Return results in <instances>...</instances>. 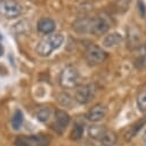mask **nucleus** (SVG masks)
Instances as JSON below:
<instances>
[{"label":"nucleus","instance_id":"obj_3","mask_svg":"<svg viewBox=\"0 0 146 146\" xmlns=\"http://www.w3.org/2000/svg\"><path fill=\"white\" fill-rule=\"evenodd\" d=\"M79 76L80 75L76 67L72 65H67L62 70L59 74V84L65 89L74 88L79 82Z\"/></svg>","mask_w":146,"mask_h":146},{"label":"nucleus","instance_id":"obj_23","mask_svg":"<svg viewBox=\"0 0 146 146\" xmlns=\"http://www.w3.org/2000/svg\"><path fill=\"white\" fill-rule=\"evenodd\" d=\"M144 138H145V140H146V131H145V133H144Z\"/></svg>","mask_w":146,"mask_h":146},{"label":"nucleus","instance_id":"obj_15","mask_svg":"<svg viewBox=\"0 0 146 146\" xmlns=\"http://www.w3.org/2000/svg\"><path fill=\"white\" fill-rule=\"evenodd\" d=\"M135 62H136V66H141L146 64V43L137 48V58Z\"/></svg>","mask_w":146,"mask_h":146},{"label":"nucleus","instance_id":"obj_4","mask_svg":"<svg viewBox=\"0 0 146 146\" xmlns=\"http://www.w3.org/2000/svg\"><path fill=\"white\" fill-rule=\"evenodd\" d=\"M22 5L16 0H0V15L6 18H15L22 14Z\"/></svg>","mask_w":146,"mask_h":146},{"label":"nucleus","instance_id":"obj_10","mask_svg":"<svg viewBox=\"0 0 146 146\" xmlns=\"http://www.w3.org/2000/svg\"><path fill=\"white\" fill-rule=\"evenodd\" d=\"M55 117H56V125L59 128V131L66 128L67 124L70 123V115L63 110H57L55 113Z\"/></svg>","mask_w":146,"mask_h":146},{"label":"nucleus","instance_id":"obj_7","mask_svg":"<svg viewBox=\"0 0 146 146\" xmlns=\"http://www.w3.org/2000/svg\"><path fill=\"white\" fill-rule=\"evenodd\" d=\"M94 95H95V86L94 84H90V83L82 84L76 88L74 99L79 104H87L92 99Z\"/></svg>","mask_w":146,"mask_h":146},{"label":"nucleus","instance_id":"obj_9","mask_svg":"<svg viewBox=\"0 0 146 146\" xmlns=\"http://www.w3.org/2000/svg\"><path fill=\"white\" fill-rule=\"evenodd\" d=\"M56 27V23L54 19L49 18V17H43V18H40L38 21V24H36V29L39 32L43 33V34H51V32L55 30Z\"/></svg>","mask_w":146,"mask_h":146},{"label":"nucleus","instance_id":"obj_1","mask_svg":"<svg viewBox=\"0 0 146 146\" xmlns=\"http://www.w3.org/2000/svg\"><path fill=\"white\" fill-rule=\"evenodd\" d=\"M111 26L110 19L104 16H95L91 18L83 17L73 23V30H75L78 33H92L96 35L104 34L106 31H108Z\"/></svg>","mask_w":146,"mask_h":146},{"label":"nucleus","instance_id":"obj_13","mask_svg":"<svg viewBox=\"0 0 146 146\" xmlns=\"http://www.w3.org/2000/svg\"><path fill=\"white\" fill-rule=\"evenodd\" d=\"M23 120H24V117H23L22 111H21V110H16V111L14 112L11 119H10L11 128H13L14 130H19L21 127H22V124H23Z\"/></svg>","mask_w":146,"mask_h":146},{"label":"nucleus","instance_id":"obj_16","mask_svg":"<svg viewBox=\"0 0 146 146\" xmlns=\"http://www.w3.org/2000/svg\"><path fill=\"white\" fill-rule=\"evenodd\" d=\"M35 117L36 120H39L40 122H47L50 117V108L49 107H41L36 111L35 113Z\"/></svg>","mask_w":146,"mask_h":146},{"label":"nucleus","instance_id":"obj_12","mask_svg":"<svg viewBox=\"0 0 146 146\" xmlns=\"http://www.w3.org/2000/svg\"><path fill=\"white\" fill-rule=\"evenodd\" d=\"M99 141L102 143L103 146H113L116 143V135L114 131L106 129V131L104 132V135L102 136Z\"/></svg>","mask_w":146,"mask_h":146},{"label":"nucleus","instance_id":"obj_17","mask_svg":"<svg viewBox=\"0 0 146 146\" xmlns=\"http://www.w3.org/2000/svg\"><path fill=\"white\" fill-rule=\"evenodd\" d=\"M57 99H58V103H59L63 107H70V106L72 105V103H73L72 97H71L68 94H66V92L59 94Z\"/></svg>","mask_w":146,"mask_h":146},{"label":"nucleus","instance_id":"obj_19","mask_svg":"<svg viewBox=\"0 0 146 146\" xmlns=\"http://www.w3.org/2000/svg\"><path fill=\"white\" fill-rule=\"evenodd\" d=\"M137 106H138V108H139L141 112H145V111H146V89L143 90V91L138 95V98H137Z\"/></svg>","mask_w":146,"mask_h":146},{"label":"nucleus","instance_id":"obj_21","mask_svg":"<svg viewBox=\"0 0 146 146\" xmlns=\"http://www.w3.org/2000/svg\"><path fill=\"white\" fill-rule=\"evenodd\" d=\"M137 8H138V13L140 14L141 17L146 16V5L143 0H137Z\"/></svg>","mask_w":146,"mask_h":146},{"label":"nucleus","instance_id":"obj_18","mask_svg":"<svg viewBox=\"0 0 146 146\" xmlns=\"http://www.w3.org/2000/svg\"><path fill=\"white\" fill-rule=\"evenodd\" d=\"M82 135H83V125L80 123H75L71 132V138L74 140H78L82 137Z\"/></svg>","mask_w":146,"mask_h":146},{"label":"nucleus","instance_id":"obj_14","mask_svg":"<svg viewBox=\"0 0 146 146\" xmlns=\"http://www.w3.org/2000/svg\"><path fill=\"white\" fill-rule=\"evenodd\" d=\"M105 131H106V129L103 125H91L88 129L89 136L92 139H96V140H100V138H102V136L104 135Z\"/></svg>","mask_w":146,"mask_h":146},{"label":"nucleus","instance_id":"obj_8","mask_svg":"<svg viewBox=\"0 0 146 146\" xmlns=\"http://www.w3.org/2000/svg\"><path fill=\"white\" fill-rule=\"evenodd\" d=\"M105 115H106V107H105V105L99 103V104L94 105L89 110V112L87 113V119L91 122H98V121L103 120L105 117Z\"/></svg>","mask_w":146,"mask_h":146},{"label":"nucleus","instance_id":"obj_6","mask_svg":"<svg viewBox=\"0 0 146 146\" xmlns=\"http://www.w3.org/2000/svg\"><path fill=\"white\" fill-rule=\"evenodd\" d=\"M86 58L89 64H100L106 59V52L97 44H89L86 49Z\"/></svg>","mask_w":146,"mask_h":146},{"label":"nucleus","instance_id":"obj_5","mask_svg":"<svg viewBox=\"0 0 146 146\" xmlns=\"http://www.w3.org/2000/svg\"><path fill=\"white\" fill-rule=\"evenodd\" d=\"M49 139L44 135L21 136L15 139V146H46Z\"/></svg>","mask_w":146,"mask_h":146},{"label":"nucleus","instance_id":"obj_2","mask_svg":"<svg viewBox=\"0 0 146 146\" xmlns=\"http://www.w3.org/2000/svg\"><path fill=\"white\" fill-rule=\"evenodd\" d=\"M64 42V36L60 33H51L44 36L36 44L35 51L42 57H48L54 50L58 49Z\"/></svg>","mask_w":146,"mask_h":146},{"label":"nucleus","instance_id":"obj_20","mask_svg":"<svg viewBox=\"0 0 146 146\" xmlns=\"http://www.w3.org/2000/svg\"><path fill=\"white\" fill-rule=\"evenodd\" d=\"M144 124V121H141L140 123H138V124H136V125H132L129 130H128V132L125 133V139L128 140V139H131L136 133H137V131L141 128V125Z\"/></svg>","mask_w":146,"mask_h":146},{"label":"nucleus","instance_id":"obj_22","mask_svg":"<svg viewBox=\"0 0 146 146\" xmlns=\"http://www.w3.org/2000/svg\"><path fill=\"white\" fill-rule=\"evenodd\" d=\"M0 55H2V47H1V44H0Z\"/></svg>","mask_w":146,"mask_h":146},{"label":"nucleus","instance_id":"obj_11","mask_svg":"<svg viewBox=\"0 0 146 146\" xmlns=\"http://www.w3.org/2000/svg\"><path fill=\"white\" fill-rule=\"evenodd\" d=\"M122 41V35L117 32H112L107 35H105V38L103 39V44L105 47H114L116 44H119Z\"/></svg>","mask_w":146,"mask_h":146}]
</instances>
